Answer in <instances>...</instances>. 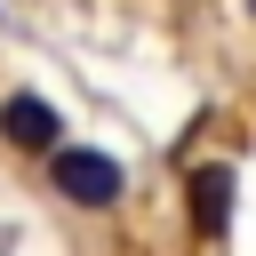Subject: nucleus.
<instances>
[{
    "instance_id": "f257e3e1",
    "label": "nucleus",
    "mask_w": 256,
    "mask_h": 256,
    "mask_svg": "<svg viewBox=\"0 0 256 256\" xmlns=\"http://www.w3.org/2000/svg\"><path fill=\"white\" fill-rule=\"evenodd\" d=\"M48 184H56L72 208H112L128 176H120L112 152H80V144H64V152H48Z\"/></svg>"
},
{
    "instance_id": "f03ea898",
    "label": "nucleus",
    "mask_w": 256,
    "mask_h": 256,
    "mask_svg": "<svg viewBox=\"0 0 256 256\" xmlns=\"http://www.w3.org/2000/svg\"><path fill=\"white\" fill-rule=\"evenodd\" d=\"M184 216H192L200 240H224V224H232V168L224 160H208V168L184 176Z\"/></svg>"
},
{
    "instance_id": "7ed1b4c3",
    "label": "nucleus",
    "mask_w": 256,
    "mask_h": 256,
    "mask_svg": "<svg viewBox=\"0 0 256 256\" xmlns=\"http://www.w3.org/2000/svg\"><path fill=\"white\" fill-rule=\"evenodd\" d=\"M56 128H64V120H56L48 96H8V104H0V136H8L16 152H56Z\"/></svg>"
},
{
    "instance_id": "20e7f679",
    "label": "nucleus",
    "mask_w": 256,
    "mask_h": 256,
    "mask_svg": "<svg viewBox=\"0 0 256 256\" xmlns=\"http://www.w3.org/2000/svg\"><path fill=\"white\" fill-rule=\"evenodd\" d=\"M248 16H256V0H248Z\"/></svg>"
}]
</instances>
